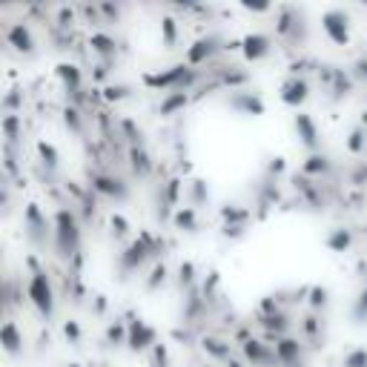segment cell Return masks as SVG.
I'll list each match as a JSON object with an SVG mask.
<instances>
[{"instance_id":"cell-1","label":"cell","mask_w":367,"mask_h":367,"mask_svg":"<svg viewBox=\"0 0 367 367\" xmlns=\"http://www.w3.org/2000/svg\"><path fill=\"white\" fill-rule=\"evenodd\" d=\"M29 299L35 302V307H38L43 315H52L55 299H52V287H49V281H46L43 273H38V276L32 279V284H29Z\"/></svg>"},{"instance_id":"cell-2","label":"cell","mask_w":367,"mask_h":367,"mask_svg":"<svg viewBox=\"0 0 367 367\" xmlns=\"http://www.w3.org/2000/svg\"><path fill=\"white\" fill-rule=\"evenodd\" d=\"M55 224H58V247L63 250V256H69V250L75 247V241H78V224H75V218H72V212H66V210L58 212Z\"/></svg>"},{"instance_id":"cell-3","label":"cell","mask_w":367,"mask_h":367,"mask_svg":"<svg viewBox=\"0 0 367 367\" xmlns=\"http://www.w3.org/2000/svg\"><path fill=\"white\" fill-rule=\"evenodd\" d=\"M322 26H325V32L330 35V40L338 43V46H345V43L350 40V32H348V15H345V12H338V9L327 12V15L322 17Z\"/></svg>"},{"instance_id":"cell-4","label":"cell","mask_w":367,"mask_h":367,"mask_svg":"<svg viewBox=\"0 0 367 367\" xmlns=\"http://www.w3.org/2000/svg\"><path fill=\"white\" fill-rule=\"evenodd\" d=\"M267 52H270V40H267L264 35H247L244 38V55H247L250 61H258Z\"/></svg>"},{"instance_id":"cell-5","label":"cell","mask_w":367,"mask_h":367,"mask_svg":"<svg viewBox=\"0 0 367 367\" xmlns=\"http://www.w3.org/2000/svg\"><path fill=\"white\" fill-rule=\"evenodd\" d=\"M9 43L17 49V52H32L35 49V40H32L29 29L23 26V23H15V26L9 29Z\"/></svg>"},{"instance_id":"cell-6","label":"cell","mask_w":367,"mask_h":367,"mask_svg":"<svg viewBox=\"0 0 367 367\" xmlns=\"http://www.w3.org/2000/svg\"><path fill=\"white\" fill-rule=\"evenodd\" d=\"M284 104H290V107H296V104H302L304 97H307V84L304 81H290L287 86H284Z\"/></svg>"},{"instance_id":"cell-7","label":"cell","mask_w":367,"mask_h":367,"mask_svg":"<svg viewBox=\"0 0 367 367\" xmlns=\"http://www.w3.org/2000/svg\"><path fill=\"white\" fill-rule=\"evenodd\" d=\"M276 356H279L284 364H292V361H296V356H299V341H292V338L279 341V345H276Z\"/></svg>"},{"instance_id":"cell-8","label":"cell","mask_w":367,"mask_h":367,"mask_svg":"<svg viewBox=\"0 0 367 367\" xmlns=\"http://www.w3.org/2000/svg\"><path fill=\"white\" fill-rule=\"evenodd\" d=\"M58 75L63 78V84H66L72 92H78V84H81V72H78V66L61 63V66H58Z\"/></svg>"},{"instance_id":"cell-9","label":"cell","mask_w":367,"mask_h":367,"mask_svg":"<svg viewBox=\"0 0 367 367\" xmlns=\"http://www.w3.org/2000/svg\"><path fill=\"white\" fill-rule=\"evenodd\" d=\"M20 345H23V338L17 336V327L12 322H6L3 325V348H6V353H17Z\"/></svg>"},{"instance_id":"cell-10","label":"cell","mask_w":367,"mask_h":367,"mask_svg":"<svg viewBox=\"0 0 367 367\" xmlns=\"http://www.w3.org/2000/svg\"><path fill=\"white\" fill-rule=\"evenodd\" d=\"M296 130L304 135L307 146H315V138H319V135H315V127H313V120L307 115H296Z\"/></svg>"},{"instance_id":"cell-11","label":"cell","mask_w":367,"mask_h":367,"mask_svg":"<svg viewBox=\"0 0 367 367\" xmlns=\"http://www.w3.org/2000/svg\"><path fill=\"white\" fill-rule=\"evenodd\" d=\"M327 247H333V250H345V247H350V233L338 230L336 235H330V238H327Z\"/></svg>"},{"instance_id":"cell-12","label":"cell","mask_w":367,"mask_h":367,"mask_svg":"<svg viewBox=\"0 0 367 367\" xmlns=\"http://www.w3.org/2000/svg\"><path fill=\"white\" fill-rule=\"evenodd\" d=\"M345 367H367V350H353L345 359Z\"/></svg>"},{"instance_id":"cell-13","label":"cell","mask_w":367,"mask_h":367,"mask_svg":"<svg viewBox=\"0 0 367 367\" xmlns=\"http://www.w3.org/2000/svg\"><path fill=\"white\" fill-rule=\"evenodd\" d=\"M161 26H164V43L173 46V40H175V20L173 17H164Z\"/></svg>"},{"instance_id":"cell-14","label":"cell","mask_w":367,"mask_h":367,"mask_svg":"<svg viewBox=\"0 0 367 367\" xmlns=\"http://www.w3.org/2000/svg\"><path fill=\"white\" fill-rule=\"evenodd\" d=\"M40 155H43V158H49V166H55V164H58V161H55V158H58V155H55V146L40 143Z\"/></svg>"},{"instance_id":"cell-15","label":"cell","mask_w":367,"mask_h":367,"mask_svg":"<svg viewBox=\"0 0 367 367\" xmlns=\"http://www.w3.org/2000/svg\"><path fill=\"white\" fill-rule=\"evenodd\" d=\"M181 104H187V95H175V97H173V101H169V104L164 107V115H169V112H173L175 107H181Z\"/></svg>"},{"instance_id":"cell-16","label":"cell","mask_w":367,"mask_h":367,"mask_svg":"<svg viewBox=\"0 0 367 367\" xmlns=\"http://www.w3.org/2000/svg\"><path fill=\"white\" fill-rule=\"evenodd\" d=\"M92 43H97V52H109V49H112V40L109 38H101V35L92 38Z\"/></svg>"},{"instance_id":"cell-17","label":"cell","mask_w":367,"mask_h":367,"mask_svg":"<svg viewBox=\"0 0 367 367\" xmlns=\"http://www.w3.org/2000/svg\"><path fill=\"white\" fill-rule=\"evenodd\" d=\"M175 221H178L181 227H184V224H187V227H192V210H184V212H178V215H175Z\"/></svg>"},{"instance_id":"cell-18","label":"cell","mask_w":367,"mask_h":367,"mask_svg":"<svg viewBox=\"0 0 367 367\" xmlns=\"http://www.w3.org/2000/svg\"><path fill=\"white\" fill-rule=\"evenodd\" d=\"M66 338H72V341H78V325L75 322H66Z\"/></svg>"},{"instance_id":"cell-19","label":"cell","mask_w":367,"mask_h":367,"mask_svg":"<svg viewBox=\"0 0 367 367\" xmlns=\"http://www.w3.org/2000/svg\"><path fill=\"white\" fill-rule=\"evenodd\" d=\"M364 313H367V290L361 292V302H359V310H356V315H359V319H364Z\"/></svg>"},{"instance_id":"cell-20","label":"cell","mask_w":367,"mask_h":367,"mask_svg":"<svg viewBox=\"0 0 367 367\" xmlns=\"http://www.w3.org/2000/svg\"><path fill=\"white\" fill-rule=\"evenodd\" d=\"M325 296H327L325 290H313V307H319V304H325Z\"/></svg>"},{"instance_id":"cell-21","label":"cell","mask_w":367,"mask_h":367,"mask_svg":"<svg viewBox=\"0 0 367 367\" xmlns=\"http://www.w3.org/2000/svg\"><path fill=\"white\" fill-rule=\"evenodd\" d=\"M359 69H361V75L367 78V61H361V63H359Z\"/></svg>"}]
</instances>
